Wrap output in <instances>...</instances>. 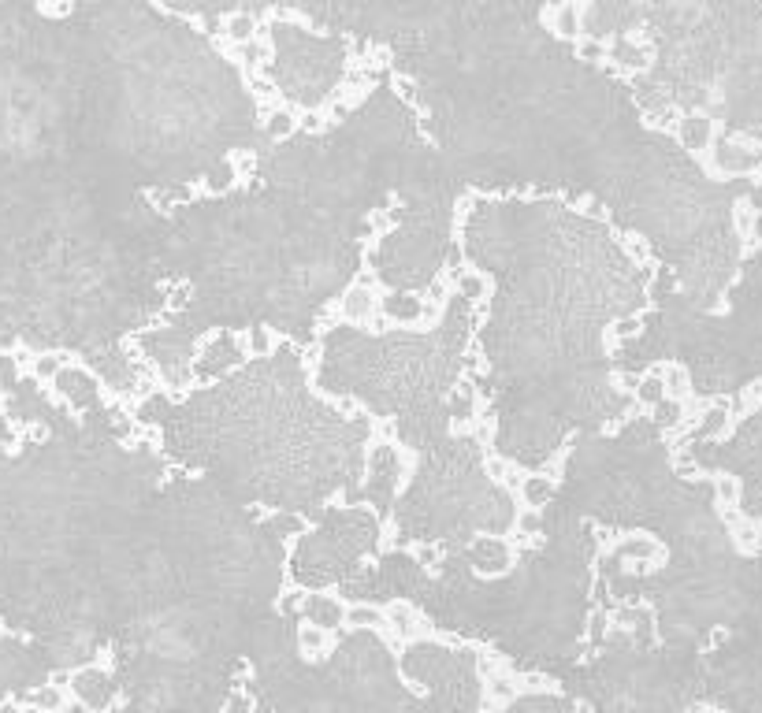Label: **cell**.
Masks as SVG:
<instances>
[{
  "instance_id": "cell-1",
  "label": "cell",
  "mask_w": 762,
  "mask_h": 713,
  "mask_svg": "<svg viewBox=\"0 0 762 713\" xmlns=\"http://www.w3.org/2000/svg\"><path fill=\"white\" fill-rule=\"evenodd\" d=\"M443 156L391 67L324 130L264 145L231 194H198L157 216V272L171 286L160 324L131 338L168 394L198 387L194 350L212 331L272 327L320 346L328 312L372 272L383 290L428 294L458 249Z\"/></svg>"
},
{
  "instance_id": "cell-2",
  "label": "cell",
  "mask_w": 762,
  "mask_h": 713,
  "mask_svg": "<svg viewBox=\"0 0 762 713\" xmlns=\"http://www.w3.org/2000/svg\"><path fill=\"white\" fill-rule=\"evenodd\" d=\"M461 260L487 279L476 398L487 454L558 472L580 431L644 413L621 387L610 335L644 316L658 260L640 234L558 194H473L458 205Z\"/></svg>"
},
{
  "instance_id": "cell-3",
  "label": "cell",
  "mask_w": 762,
  "mask_h": 713,
  "mask_svg": "<svg viewBox=\"0 0 762 713\" xmlns=\"http://www.w3.org/2000/svg\"><path fill=\"white\" fill-rule=\"evenodd\" d=\"M443 316L435 324L383 327L331 320L313 361V387L324 398L354 402L391 428L413 457L398 494L387 546H439L454 554L476 535H513L517 494L487 472V435L476 398V327L484 316L487 279L469 264L450 275Z\"/></svg>"
},
{
  "instance_id": "cell-4",
  "label": "cell",
  "mask_w": 762,
  "mask_h": 713,
  "mask_svg": "<svg viewBox=\"0 0 762 713\" xmlns=\"http://www.w3.org/2000/svg\"><path fill=\"white\" fill-rule=\"evenodd\" d=\"M313 361L316 350L279 338L268 357H250L220 383L183 394L153 387L131 413L157 431L171 465L205 472L250 506L316 524L335 498L365 506L368 446L395 435L361 405L324 398Z\"/></svg>"
},
{
  "instance_id": "cell-5",
  "label": "cell",
  "mask_w": 762,
  "mask_h": 713,
  "mask_svg": "<svg viewBox=\"0 0 762 713\" xmlns=\"http://www.w3.org/2000/svg\"><path fill=\"white\" fill-rule=\"evenodd\" d=\"M625 34L651 56L625 78L651 127L670 134L681 116L703 112L718 134L762 149V0H655V23L640 19Z\"/></svg>"
},
{
  "instance_id": "cell-6",
  "label": "cell",
  "mask_w": 762,
  "mask_h": 713,
  "mask_svg": "<svg viewBox=\"0 0 762 713\" xmlns=\"http://www.w3.org/2000/svg\"><path fill=\"white\" fill-rule=\"evenodd\" d=\"M755 249L740 260L722 312H699L681 298H662L640 316V335L625 338L614 368L644 376L651 364H681L692 398H740L762 383V212H751Z\"/></svg>"
},
{
  "instance_id": "cell-7",
  "label": "cell",
  "mask_w": 762,
  "mask_h": 713,
  "mask_svg": "<svg viewBox=\"0 0 762 713\" xmlns=\"http://www.w3.org/2000/svg\"><path fill=\"white\" fill-rule=\"evenodd\" d=\"M261 34L272 45V60L264 67V78L272 82L279 104L294 112H328L339 101L346 82L354 78L357 52L346 34H309L302 23L272 15L261 23Z\"/></svg>"
},
{
  "instance_id": "cell-8",
  "label": "cell",
  "mask_w": 762,
  "mask_h": 713,
  "mask_svg": "<svg viewBox=\"0 0 762 713\" xmlns=\"http://www.w3.org/2000/svg\"><path fill=\"white\" fill-rule=\"evenodd\" d=\"M387 524L372 506H342L331 502L324 520L309 524L290 546V584L305 591H324L331 584H346L365 561L383 554Z\"/></svg>"
},
{
  "instance_id": "cell-9",
  "label": "cell",
  "mask_w": 762,
  "mask_h": 713,
  "mask_svg": "<svg viewBox=\"0 0 762 713\" xmlns=\"http://www.w3.org/2000/svg\"><path fill=\"white\" fill-rule=\"evenodd\" d=\"M673 439V465L681 472H725L733 476L740 487L736 498V513L744 520L759 524L762 539V398L740 424L725 431L722 439H703V442H684L677 431Z\"/></svg>"
},
{
  "instance_id": "cell-10",
  "label": "cell",
  "mask_w": 762,
  "mask_h": 713,
  "mask_svg": "<svg viewBox=\"0 0 762 713\" xmlns=\"http://www.w3.org/2000/svg\"><path fill=\"white\" fill-rule=\"evenodd\" d=\"M413 472V457L398 446L395 439H376L368 446V461H365V506H372L383 517V524H391V513H395V502L402 487H406V476Z\"/></svg>"
},
{
  "instance_id": "cell-11",
  "label": "cell",
  "mask_w": 762,
  "mask_h": 713,
  "mask_svg": "<svg viewBox=\"0 0 762 713\" xmlns=\"http://www.w3.org/2000/svg\"><path fill=\"white\" fill-rule=\"evenodd\" d=\"M250 361V350H246V335L238 331H212L198 342L194 350V383L198 387H209V383H220L224 376H231L235 368Z\"/></svg>"
},
{
  "instance_id": "cell-12",
  "label": "cell",
  "mask_w": 762,
  "mask_h": 713,
  "mask_svg": "<svg viewBox=\"0 0 762 713\" xmlns=\"http://www.w3.org/2000/svg\"><path fill=\"white\" fill-rule=\"evenodd\" d=\"M454 558L484 580H499L517 565V546H513L510 535H476L469 546L454 550Z\"/></svg>"
},
{
  "instance_id": "cell-13",
  "label": "cell",
  "mask_w": 762,
  "mask_h": 713,
  "mask_svg": "<svg viewBox=\"0 0 762 713\" xmlns=\"http://www.w3.org/2000/svg\"><path fill=\"white\" fill-rule=\"evenodd\" d=\"M707 168L710 175H718V179H748V175H759L762 149L755 142H748V138L718 134L714 145H710Z\"/></svg>"
},
{
  "instance_id": "cell-14",
  "label": "cell",
  "mask_w": 762,
  "mask_h": 713,
  "mask_svg": "<svg viewBox=\"0 0 762 713\" xmlns=\"http://www.w3.org/2000/svg\"><path fill=\"white\" fill-rule=\"evenodd\" d=\"M116 676L108 673L101 662H90V665H79L75 673H71V695L86 706V710H108L112 699H116Z\"/></svg>"
},
{
  "instance_id": "cell-15",
  "label": "cell",
  "mask_w": 762,
  "mask_h": 713,
  "mask_svg": "<svg viewBox=\"0 0 762 713\" xmlns=\"http://www.w3.org/2000/svg\"><path fill=\"white\" fill-rule=\"evenodd\" d=\"M380 316L395 327H421L424 320H428V305H424L421 294H409V290H383Z\"/></svg>"
},
{
  "instance_id": "cell-16",
  "label": "cell",
  "mask_w": 762,
  "mask_h": 713,
  "mask_svg": "<svg viewBox=\"0 0 762 713\" xmlns=\"http://www.w3.org/2000/svg\"><path fill=\"white\" fill-rule=\"evenodd\" d=\"M346 610L350 602L342 595H324V591H305L302 598V621H313L328 632H342L346 628Z\"/></svg>"
},
{
  "instance_id": "cell-17",
  "label": "cell",
  "mask_w": 762,
  "mask_h": 713,
  "mask_svg": "<svg viewBox=\"0 0 762 713\" xmlns=\"http://www.w3.org/2000/svg\"><path fill=\"white\" fill-rule=\"evenodd\" d=\"M670 134L681 142L684 153H692L703 160V153H707L710 145H714V138H718V127H714V119L703 116V112H688V116H681L677 123H673Z\"/></svg>"
},
{
  "instance_id": "cell-18",
  "label": "cell",
  "mask_w": 762,
  "mask_h": 713,
  "mask_svg": "<svg viewBox=\"0 0 762 713\" xmlns=\"http://www.w3.org/2000/svg\"><path fill=\"white\" fill-rule=\"evenodd\" d=\"M335 647H339V632H328L313 621L298 624V650H302L305 662H328Z\"/></svg>"
},
{
  "instance_id": "cell-19",
  "label": "cell",
  "mask_w": 762,
  "mask_h": 713,
  "mask_svg": "<svg viewBox=\"0 0 762 713\" xmlns=\"http://www.w3.org/2000/svg\"><path fill=\"white\" fill-rule=\"evenodd\" d=\"M558 494V472H525L517 487V502L528 509H547Z\"/></svg>"
},
{
  "instance_id": "cell-20",
  "label": "cell",
  "mask_w": 762,
  "mask_h": 713,
  "mask_svg": "<svg viewBox=\"0 0 762 713\" xmlns=\"http://www.w3.org/2000/svg\"><path fill=\"white\" fill-rule=\"evenodd\" d=\"M19 702H27L30 710H38V713H67V691L60 680H56V684H38V688L23 691Z\"/></svg>"
},
{
  "instance_id": "cell-21",
  "label": "cell",
  "mask_w": 762,
  "mask_h": 713,
  "mask_svg": "<svg viewBox=\"0 0 762 713\" xmlns=\"http://www.w3.org/2000/svg\"><path fill=\"white\" fill-rule=\"evenodd\" d=\"M302 130V112H294L287 104H272L268 112H264V134L272 138V142H283L290 134H298Z\"/></svg>"
},
{
  "instance_id": "cell-22",
  "label": "cell",
  "mask_w": 762,
  "mask_h": 713,
  "mask_svg": "<svg viewBox=\"0 0 762 713\" xmlns=\"http://www.w3.org/2000/svg\"><path fill=\"white\" fill-rule=\"evenodd\" d=\"M387 624V606L380 602H350L346 610V628H361V632H376Z\"/></svg>"
},
{
  "instance_id": "cell-23",
  "label": "cell",
  "mask_w": 762,
  "mask_h": 713,
  "mask_svg": "<svg viewBox=\"0 0 762 713\" xmlns=\"http://www.w3.org/2000/svg\"><path fill=\"white\" fill-rule=\"evenodd\" d=\"M632 394H636V402L644 405V409H651V405H658V402H666V398H670V387H666V379H662V372H658V364L655 368H647L644 376L636 379Z\"/></svg>"
},
{
  "instance_id": "cell-24",
  "label": "cell",
  "mask_w": 762,
  "mask_h": 713,
  "mask_svg": "<svg viewBox=\"0 0 762 713\" xmlns=\"http://www.w3.org/2000/svg\"><path fill=\"white\" fill-rule=\"evenodd\" d=\"M71 361L67 353H56V350H41L30 357V376L41 379V383H53L56 376H60V368Z\"/></svg>"
},
{
  "instance_id": "cell-25",
  "label": "cell",
  "mask_w": 762,
  "mask_h": 713,
  "mask_svg": "<svg viewBox=\"0 0 762 713\" xmlns=\"http://www.w3.org/2000/svg\"><path fill=\"white\" fill-rule=\"evenodd\" d=\"M276 346H279V335L272 327H250V331H246V350H250V357H268Z\"/></svg>"
},
{
  "instance_id": "cell-26",
  "label": "cell",
  "mask_w": 762,
  "mask_h": 713,
  "mask_svg": "<svg viewBox=\"0 0 762 713\" xmlns=\"http://www.w3.org/2000/svg\"><path fill=\"white\" fill-rule=\"evenodd\" d=\"M257 710V702H253V695L246 688H235L231 695L224 699V710L220 713H253Z\"/></svg>"
},
{
  "instance_id": "cell-27",
  "label": "cell",
  "mask_w": 762,
  "mask_h": 713,
  "mask_svg": "<svg viewBox=\"0 0 762 713\" xmlns=\"http://www.w3.org/2000/svg\"><path fill=\"white\" fill-rule=\"evenodd\" d=\"M41 15H53V19H64L79 8V0H38Z\"/></svg>"
},
{
  "instance_id": "cell-28",
  "label": "cell",
  "mask_w": 762,
  "mask_h": 713,
  "mask_svg": "<svg viewBox=\"0 0 762 713\" xmlns=\"http://www.w3.org/2000/svg\"><path fill=\"white\" fill-rule=\"evenodd\" d=\"M0 636H4V624H0Z\"/></svg>"
},
{
  "instance_id": "cell-29",
  "label": "cell",
  "mask_w": 762,
  "mask_h": 713,
  "mask_svg": "<svg viewBox=\"0 0 762 713\" xmlns=\"http://www.w3.org/2000/svg\"><path fill=\"white\" fill-rule=\"evenodd\" d=\"M759 175H762V168H759Z\"/></svg>"
}]
</instances>
